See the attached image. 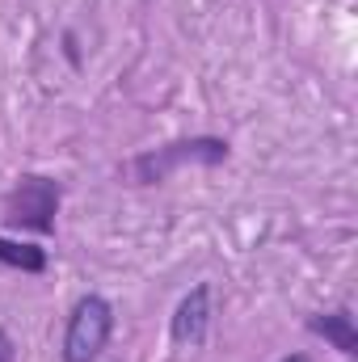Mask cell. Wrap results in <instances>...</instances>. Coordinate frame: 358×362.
<instances>
[{
	"label": "cell",
	"mask_w": 358,
	"mask_h": 362,
	"mask_svg": "<svg viewBox=\"0 0 358 362\" xmlns=\"http://www.w3.org/2000/svg\"><path fill=\"white\" fill-rule=\"evenodd\" d=\"M64 202V185L42 173H25L17 177V185L0 198V215L8 228H25L34 236H51L55 232V215Z\"/></svg>",
	"instance_id": "cell-2"
},
{
	"label": "cell",
	"mask_w": 358,
	"mask_h": 362,
	"mask_svg": "<svg viewBox=\"0 0 358 362\" xmlns=\"http://www.w3.org/2000/svg\"><path fill=\"white\" fill-rule=\"evenodd\" d=\"M211 320H215V291L211 282H198L181 295V303L173 308V320H169V337L181 350H198L211 333Z\"/></svg>",
	"instance_id": "cell-4"
},
{
	"label": "cell",
	"mask_w": 358,
	"mask_h": 362,
	"mask_svg": "<svg viewBox=\"0 0 358 362\" xmlns=\"http://www.w3.org/2000/svg\"><path fill=\"white\" fill-rule=\"evenodd\" d=\"M114 337V303L105 295H81L68 312V329H64V362H97V354L110 346Z\"/></svg>",
	"instance_id": "cell-3"
},
{
	"label": "cell",
	"mask_w": 358,
	"mask_h": 362,
	"mask_svg": "<svg viewBox=\"0 0 358 362\" xmlns=\"http://www.w3.org/2000/svg\"><path fill=\"white\" fill-rule=\"evenodd\" d=\"M64 55H68V64H72V68H81V51H76V34H72V30L64 34Z\"/></svg>",
	"instance_id": "cell-8"
},
{
	"label": "cell",
	"mask_w": 358,
	"mask_h": 362,
	"mask_svg": "<svg viewBox=\"0 0 358 362\" xmlns=\"http://www.w3.org/2000/svg\"><path fill=\"white\" fill-rule=\"evenodd\" d=\"M278 362H312L308 354H287V358H278Z\"/></svg>",
	"instance_id": "cell-9"
},
{
	"label": "cell",
	"mask_w": 358,
	"mask_h": 362,
	"mask_svg": "<svg viewBox=\"0 0 358 362\" xmlns=\"http://www.w3.org/2000/svg\"><path fill=\"white\" fill-rule=\"evenodd\" d=\"M228 156H232L228 139H219V135H190V139H173V144H161V148H148V152L122 160L118 177L127 181V185H161V181H169L185 165L215 169Z\"/></svg>",
	"instance_id": "cell-1"
},
{
	"label": "cell",
	"mask_w": 358,
	"mask_h": 362,
	"mask_svg": "<svg viewBox=\"0 0 358 362\" xmlns=\"http://www.w3.org/2000/svg\"><path fill=\"white\" fill-rule=\"evenodd\" d=\"M0 266L21 270V274H47L51 257H47V249H38V245H30V240H8V236H0Z\"/></svg>",
	"instance_id": "cell-6"
},
{
	"label": "cell",
	"mask_w": 358,
	"mask_h": 362,
	"mask_svg": "<svg viewBox=\"0 0 358 362\" xmlns=\"http://www.w3.org/2000/svg\"><path fill=\"white\" fill-rule=\"evenodd\" d=\"M0 362H17V346H13L8 329H0Z\"/></svg>",
	"instance_id": "cell-7"
},
{
	"label": "cell",
	"mask_w": 358,
	"mask_h": 362,
	"mask_svg": "<svg viewBox=\"0 0 358 362\" xmlns=\"http://www.w3.org/2000/svg\"><path fill=\"white\" fill-rule=\"evenodd\" d=\"M304 325H308V333L325 337L337 354H346V358L358 354V329H354V316H350L346 308H337V312H316V316H308Z\"/></svg>",
	"instance_id": "cell-5"
}]
</instances>
